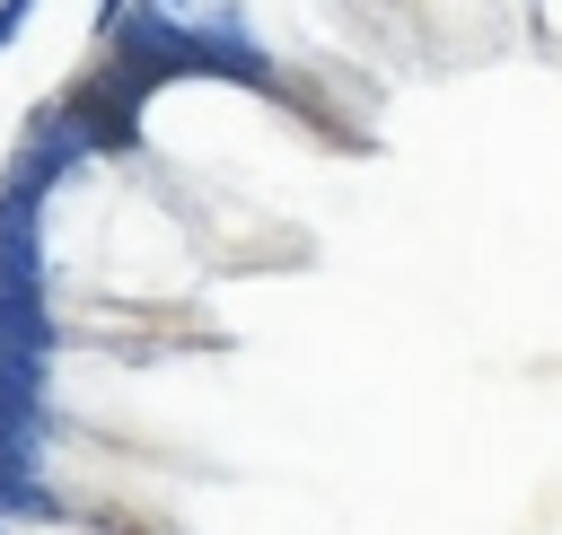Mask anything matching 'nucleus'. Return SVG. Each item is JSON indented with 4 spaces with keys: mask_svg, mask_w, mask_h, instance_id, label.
Returning <instances> with one entry per match:
<instances>
[{
    "mask_svg": "<svg viewBox=\"0 0 562 535\" xmlns=\"http://www.w3.org/2000/svg\"><path fill=\"white\" fill-rule=\"evenodd\" d=\"M61 123L88 140V158H123V149H140V105L123 96V79H114V70L79 79V88L61 96Z\"/></svg>",
    "mask_w": 562,
    "mask_h": 535,
    "instance_id": "obj_1",
    "label": "nucleus"
},
{
    "mask_svg": "<svg viewBox=\"0 0 562 535\" xmlns=\"http://www.w3.org/2000/svg\"><path fill=\"white\" fill-rule=\"evenodd\" d=\"M26 9H35V0H0V53L18 44V26H26Z\"/></svg>",
    "mask_w": 562,
    "mask_h": 535,
    "instance_id": "obj_2",
    "label": "nucleus"
},
{
    "mask_svg": "<svg viewBox=\"0 0 562 535\" xmlns=\"http://www.w3.org/2000/svg\"><path fill=\"white\" fill-rule=\"evenodd\" d=\"M158 9H184V0H158Z\"/></svg>",
    "mask_w": 562,
    "mask_h": 535,
    "instance_id": "obj_3",
    "label": "nucleus"
}]
</instances>
